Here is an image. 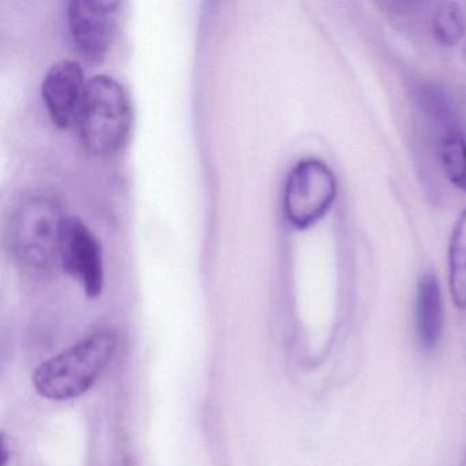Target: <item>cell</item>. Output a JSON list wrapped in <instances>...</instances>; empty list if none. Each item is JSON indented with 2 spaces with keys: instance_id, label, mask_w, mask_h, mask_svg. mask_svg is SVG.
<instances>
[{
  "instance_id": "cell-1",
  "label": "cell",
  "mask_w": 466,
  "mask_h": 466,
  "mask_svg": "<svg viewBox=\"0 0 466 466\" xmlns=\"http://www.w3.org/2000/svg\"><path fill=\"white\" fill-rule=\"evenodd\" d=\"M132 119L129 94L116 78L96 75L86 81L75 124L89 154L107 157L119 151L129 138Z\"/></svg>"
},
{
  "instance_id": "cell-2",
  "label": "cell",
  "mask_w": 466,
  "mask_h": 466,
  "mask_svg": "<svg viewBox=\"0 0 466 466\" xmlns=\"http://www.w3.org/2000/svg\"><path fill=\"white\" fill-rule=\"evenodd\" d=\"M65 219L61 204L47 193L21 198L6 225L7 245L15 260L37 271L50 268L59 260Z\"/></svg>"
},
{
  "instance_id": "cell-3",
  "label": "cell",
  "mask_w": 466,
  "mask_h": 466,
  "mask_svg": "<svg viewBox=\"0 0 466 466\" xmlns=\"http://www.w3.org/2000/svg\"><path fill=\"white\" fill-rule=\"evenodd\" d=\"M116 337L99 331L43 362L34 373V386L42 397L66 400L88 391L113 360Z\"/></svg>"
},
{
  "instance_id": "cell-4",
  "label": "cell",
  "mask_w": 466,
  "mask_h": 466,
  "mask_svg": "<svg viewBox=\"0 0 466 466\" xmlns=\"http://www.w3.org/2000/svg\"><path fill=\"white\" fill-rule=\"evenodd\" d=\"M337 198V179L319 159L299 160L289 171L283 190V211L293 228L304 230L321 219Z\"/></svg>"
},
{
  "instance_id": "cell-5",
  "label": "cell",
  "mask_w": 466,
  "mask_h": 466,
  "mask_svg": "<svg viewBox=\"0 0 466 466\" xmlns=\"http://www.w3.org/2000/svg\"><path fill=\"white\" fill-rule=\"evenodd\" d=\"M116 0H70L67 26L73 45L83 58L102 61L113 45L118 9Z\"/></svg>"
},
{
  "instance_id": "cell-6",
  "label": "cell",
  "mask_w": 466,
  "mask_h": 466,
  "mask_svg": "<svg viewBox=\"0 0 466 466\" xmlns=\"http://www.w3.org/2000/svg\"><path fill=\"white\" fill-rule=\"evenodd\" d=\"M59 261L65 271L81 283L86 296H100L105 283L102 244L80 218L65 219Z\"/></svg>"
},
{
  "instance_id": "cell-7",
  "label": "cell",
  "mask_w": 466,
  "mask_h": 466,
  "mask_svg": "<svg viewBox=\"0 0 466 466\" xmlns=\"http://www.w3.org/2000/svg\"><path fill=\"white\" fill-rule=\"evenodd\" d=\"M86 84L83 67L73 59H62L47 70L42 81V96L54 125L65 129L75 124Z\"/></svg>"
},
{
  "instance_id": "cell-8",
  "label": "cell",
  "mask_w": 466,
  "mask_h": 466,
  "mask_svg": "<svg viewBox=\"0 0 466 466\" xmlns=\"http://www.w3.org/2000/svg\"><path fill=\"white\" fill-rule=\"evenodd\" d=\"M416 329L421 348L433 350L443 331V302L441 286L431 272L422 275L417 286Z\"/></svg>"
},
{
  "instance_id": "cell-9",
  "label": "cell",
  "mask_w": 466,
  "mask_h": 466,
  "mask_svg": "<svg viewBox=\"0 0 466 466\" xmlns=\"http://www.w3.org/2000/svg\"><path fill=\"white\" fill-rule=\"evenodd\" d=\"M449 286L454 304L466 309V209L455 223L450 239Z\"/></svg>"
},
{
  "instance_id": "cell-10",
  "label": "cell",
  "mask_w": 466,
  "mask_h": 466,
  "mask_svg": "<svg viewBox=\"0 0 466 466\" xmlns=\"http://www.w3.org/2000/svg\"><path fill=\"white\" fill-rule=\"evenodd\" d=\"M439 154L447 178L466 192V140L457 127L441 132Z\"/></svg>"
},
{
  "instance_id": "cell-11",
  "label": "cell",
  "mask_w": 466,
  "mask_h": 466,
  "mask_svg": "<svg viewBox=\"0 0 466 466\" xmlns=\"http://www.w3.org/2000/svg\"><path fill=\"white\" fill-rule=\"evenodd\" d=\"M431 26L433 36L441 45H458L465 35V18L460 5L455 2H443L438 5Z\"/></svg>"
}]
</instances>
